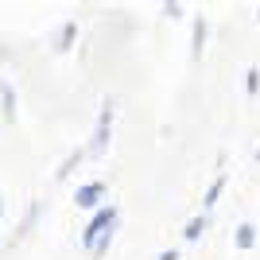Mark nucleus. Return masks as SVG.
Instances as JSON below:
<instances>
[{
  "mask_svg": "<svg viewBox=\"0 0 260 260\" xmlns=\"http://www.w3.org/2000/svg\"><path fill=\"white\" fill-rule=\"evenodd\" d=\"M113 229H117V210H113V206L98 210V214H93V221L86 225V233H82V241H86V249L93 252V256H101V252H105L109 237H113Z\"/></svg>",
  "mask_w": 260,
  "mask_h": 260,
  "instance_id": "nucleus-1",
  "label": "nucleus"
},
{
  "mask_svg": "<svg viewBox=\"0 0 260 260\" xmlns=\"http://www.w3.org/2000/svg\"><path fill=\"white\" fill-rule=\"evenodd\" d=\"M101 198H105V183H86V186L74 194V202H78L82 210H89V206H98Z\"/></svg>",
  "mask_w": 260,
  "mask_h": 260,
  "instance_id": "nucleus-2",
  "label": "nucleus"
},
{
  "mask_svg": "<svg viewBox=\"0 0 260 260\" xmlns=\"http://www.w3.org/2000/svg\"><path fill=\"white\" fill-rule=\"evenodd\" d=\"M109 120H113V109H105L101 120H98V132H93V140H89V152H93V155H101V152H105V144H109Z\"/></svg>",
  "mask_w": 260,
  "mask_h": 260,
  "instance_id": "nucleus-3",
  "label": "nucleus"
},
{
  "mask_svg": "<svg viewBox=\"0 0 260 260\" xmlns=\"http://www.w3.org/2000/svg\"><path fill=\"white\" fill-rule=\"evenodd\" d=\"M252 241H256V229L249 221H241L237 225V249H252Z\"/></svg>",
  "mask_w": 260,
  "mask_h": 260,
  "instance_id": "nucleus-4",
  "label": "nucleus"
},
{
  "mask_svg": "<svg viewBox=\"0 0 260 260\" xmlns=\"http://www.w3.org/2000/svg\"><path fill=\"white\" fill-rule=\"evenodd\" d=\"M202 229H206V217H194V221H186L183 237H186V241H198V237H202Z\"/></svg>",
  "mask_w": 260,
  "mask_h": 260,
  "instance_id": "nucleus-5",
  "label": "nucleus"
},
{
  "mask_svg": "<svg viewBox=\"0 0 260 260\" xmlns=\"http://www.w3.org/2000/svg\"><path fill=\"white\" fill-rule=\"evenodd\" d=\"M245 86H249V93H260V74H256V70L245 74Z\"/></svg>",
  "mask_w": 260,
  "mask_h": 260,
  "instance_id": "nucleus-6",
  "label": "nucleus"
},
{
  "mask_svg": "<svg viewBox=\"0 0 260 260\" xmlns=\"http://www.w3.org/2000/svg\"><path fill=\"white\" fill-rule=\"evenodd\" d=\"M217 194H221V179H217V183L206 190V206H214V202H217Z\"/></svg>",
  "mask_w": 260,
  "mask_h": 260,
  "instance_id": "nucleus-7",
  "label": "nucleus"
},
{
  "mask_svg": "<svg viewBox=\"0 0 260 260\" xmlns=\"http://www.w3.org/2000/svg\"><path fill=\"white\" fill-rule=\"evenodd\" d=\"M159 260H179V252H175V249H171V252H163V256H159Z\"/></svg>",
  "mask_w": 260,
  "mask_h": 260,
  "instance_id": "nucleus-8",
  "label": "nucleus"
},
{
  "mask_svg": "<svg viewBox=\"0 0 260 260\" xmlns=\"http://www.w3.org/2000/svg\"><path fill=\"white\" fill-rule=\"evenodd\" d=\"M0 214H4V198H0Z\"/></svg>",
  "mask_w": 260,
  "mask_h": 260,
  "instance_id": "nucleus-9",
  "label": "nucleus"
}]
</instances>
